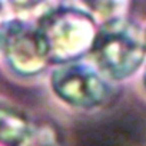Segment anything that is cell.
I'll list each match as a JSON object with an SVG mask.
<instances>
[{
    "label": "cell",
    "mask_w": 146,
    "mask_h": 146,
    "mask_svg": "<svg viewBox=\"0 0 146 146\" xmlns=\"http://www.w3.org/2000/svg\"><path fill=\"white\" fill-rule=\"evenodd\" d=\"M92 53L96 64L108 76L127 78L140 66L146 54L145 35L127 19H112L96 32Z\"/></svg>",
    "instance_id": "1"
},
{
    "label": "cell",
    "mask_w": 146,
    "mask_h": 146,
    "mask_svg": "<svg viewBox=\"0 0 146 146\" xmlns=\"http://www.w3.org/2000/svg\"><path fill=\"white\" fill-rule=\"evenodd\" d=\"M49 60L72 63L92 50L96 29L82 10L60 7L47 12L37 26Z\"/></svg>",
    "instance_id": "2"
},
{
    "label": "cell",
    "mask_w": 146,
    "mask_h": 146,
    "mask_svg": "<svg viewBox=\"0 0 146 146\" xmlns=\"http://www.w3.org/2000/svg\"><path fill=\"white\" fill-rule=\"evenodd\" d=\"M52 86L64 102L93 108L108 96V86L95 70L79 63H66L52 75Z\"/></svg>",
    "instance_id": "4"
},
{
    "label": "cell",
    "mask_w": 146,
    "mask_h": 146,
    "mask_svg": "<svg viewBox=\"0 0 146 146\" xmlns=\"http://www.w3.org/2000/svg\"><path fill=\"white\" fill-rule=\"evenodd\" d=\"M16 146H60V139L54 127L49 125H29L26 133Z\"/></svg>",
    "instance_id": "5"
},
{
    "label": "cell",
    "mask_w": 146,
    "mask_h": 146,
    "mask_svg": "<svg viewBox=\"0 0 146 146\" xmlns=\"http://www.w3.org/2000/svg\"><path fill=\"white\" fill-rule=\"evenodd\" d=\"M0 9H2V5H0Z\"/></svg>",
    "instance_id": "9"
},
{
    "label": "cell",
    "mask_w": 146,
    "mask_h": 146,
    "mask_svg": "<svg viewBox=\"0 0 146 146\" xmlns=\"http://www.w3.org/2000/svg\"><path fill=\"white\" fill-rule=\"evenodd\" d=\"M145 85H146V72H145Z\"/></svg>",
    "instance_id": "7"
},
{
    "label": "cell",
    "mask_w": 146,
    "mask_h": 146,
    "mask_svg": "<svg viewBox=\"0 0 146 146\" xmlns=\"http://www.w3.org/2000/svg\"><path fill=\"white\" fill-rule=\"evenodd\" d=\"M0 146H13V145H9V143H6V142H2V140H0Z\"/></svg>",
    "instance_id": "6"
},
{
    "label": "cell",
    "mask_w": 146,
    "mask_h": 146,
    "mask_svg": "<svg viewBox=\"0 0 146 146\" xmlns=\"http://www.w3.org/2000/svg\"><path fill=\"white\" fill-rule=\"evenodd\" d=\"M143 35H145V42H146V33H143Z\"/></svg>",
    "instance_id": "8"
},
{
    "label": "cell",
    "mask_w": 146,
    "mask_h": 146,
    "mask_svg": "<svg viewBox=\"0 0 146 146\" xmlns=\"http://www.w3.org/2000/svg\"><path fill=\"white\" fill-rule=\"evenodd\" d=\"M0 52L10 67L25 76L36 75L49 62L37 27L22 20L0 25Z\"/></svg>",
    "instance_id": "3"
}]
</instances>
